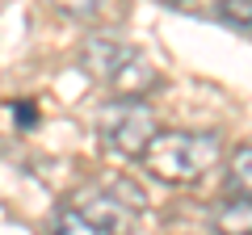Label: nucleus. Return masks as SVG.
<instances>
[{
    "label": "nucleus",
    "instance_id": "obj_6",
    "mask_svg": "<svg viewBox=\"0 0 252 235\" xmlns=\"http://www.w3.org/2000/svg\"><path fill=\"white\" fill-rule=\"evenodd\" d=\"M227 181L240 198H252V147H240L231 155V168H227Z\"/></svg>",
    "mask_w": 252,
    "mask_h": 235
},
{
    "label": "nucleus",
    "instance_id": "obj_2",
    "mask_svg": "<svg viewBox=\"0 0 252 235\" xmlns=\"http://www.w3.org/2000/svg\"><path fill=\"white\" fill-rule=\"evenodd\" d=\"M219 151H223V143L215 130H164L147 143L143 164L152 168V176L168 185H189L206 176V168H215Z\"/></svg>",
    "mask_w": 252,
    "mask_h": 235
},
{
    "label": "nucleus",
    "instance_id": "obj_10",
    "mask_svg": "<svg viewBox=\"0 0 252 235\" xmlns=\"http://www.w3.org/2000/svg\"><path fill=\"white\" fill-rule=\"evenodd\" d=\"M160 4H172V9H181V4H185V0H160Z\"/></svg>",
    "mask_w": 252,
    "mask_h": 235
},
{
    "label": "nucleus",
    "instance_id": "obj_1",
    "mask_svg": "<svg viewBox=\"0 0 252 235\" xmlns=\"http://www.w3.org/2000/svg\"><path fill=\"white\" fill-rule=\"evenodd\" d=\"M139 206H143V193L126 189V185L80 193L55 210L51 235H122Z\"/></svg>",
    "mask_w": 252,
    "mask_h": 235
},
{
    "label": "nucleus",
    "instance_id": "obj_9",
    "mask_svg": "<svg viewBox=\"0 0 252 235\" xmlns=\"http://www.w3.org/2000/svg\"><path fill=\"white\" fill-rule=\"evenodd\" d=\"M17 122H21V126H30V122H38V109H30V105H17Z\"/></svg>",
    "mask_w": 252,
    "mask_h": 235
},
{
    "label": "nucleus",
    "instance_id": "obj_4",
    "mask_svg": "<svg viewBox=\"0 0 252 235\" xmlns=\"http://www.w3.org/2000/svg\"><path fill=\"white\" fill-rule=\"evenodd\" d=\"M97 135L105 147H114L126 160H143L147 143H152L160 130H156V114L143 97H118L101 109L97 118Z\"/></svg>",
    "mask_w": 252,
    "mask_h": 235
},
{
    "label": "nucleus",
    "instance_id": "obj_7",
    "mask_svg": "<svg viewBox=\"0 0 252 235\" xmlns=\"http://www.w3.org/2000/svg\"><path fill=\"white\" fill-rule=\"evenodd\" d=\"M219 17H223L227 26L252 34V0H219Z\"/></svg>",
    "mask_w": 252,
    "mask_h": 235
},
{
    "label": "nucleus",
    "instance_id": "obj_3",
    "mask_svg": "<svg viewBox=\"0 0 252 235\" xmlns=\"http://www.w3.org/2000/svg\"><path fill=\"white\" fill-rule=\"evenodd\" d=\"M80 67L122 97H143L156 84V72L147 67L143 55L126 42H114V38H89L80 51Z\"/></svg>",
    "mask_w": 252,
    "mask_h": 235
},
{
    "label": "nucleus",
    "instance_id": "obj_5",
    "mask_svg": "<svg viewBox=\"0 0 252 235\" xmlns=\"http://www.w3.org/2000/svg\"><path fill=\"white\" fill-rule=\"evenodd\" d=\"M210 227L215 235H252V198H240V193L223 198L210 214Z\"/></svg>",
    "mask_w": 252,
    "mask_h": 235
},
{
    "label": "nucleus",
    "instance_id": "obj_8",
    "mask_svg": "<svg viewBox=\"0 0 252 235\" xmlns=\"http://www.w3.org/2000/svg\"><path fill=\"white\" fill-rule=\"evenodd\" d=\"M51 4H55L59 13H67V17H93L101 0H51Z\"/></svg>",
    "mask_w": 252,
    "mask_h": 235
}]
</instances>
